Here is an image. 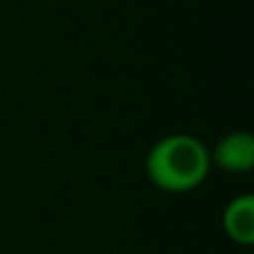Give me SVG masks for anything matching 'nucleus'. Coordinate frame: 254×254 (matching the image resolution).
<instances>
[{"label": "nucleus", "mask_w": 254, "mask_h": 254, "mask_svg": "<svg viewBox=\"0 0 254 254\" xmlns=\"http://www.w3.org/2000/svg\"><path fill=\"white\" fill-rule=\"evenodd\" d=\"M222 232L229 242L239 247L254 244V197L252 194H237L232 197L222 209Z\"/></svg>", "instance_id": "nucleus-3"}, {"label": "nucleus", "mask_w": 254, "mask_h": 254, "mask_svg": "<svg viewBox=\"0 0 254 254\" xmlns=\"http://www.w3.org/2000/svg\"><path fill=\"white\" fill-rule=\"evenodd\" d=\"M209 162L227 175H247L254 170V135L249 130H232L209 150Z\"/></svg>", "instance_id": "nucleus-2"}, {"label": "nucleus", "mask_w": 254, "mask_h": 254, "mask_svg": "<svg viewBox=\"0 0 254 254\" xmlns=\"http://www.w3.org/2000/svg\"><path fill=\"white\" fill-rule=\"evenodd\" d=\"M209 172V147L190 132L165 135L145 155V175L150 185L167 194H185L202 187Z\"/></svg>", "instance_id": "nucleus-1"}]
</instances>
